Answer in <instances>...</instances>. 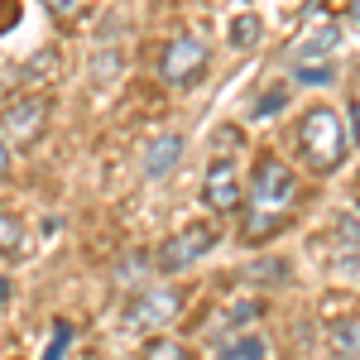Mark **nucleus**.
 <instances>
[{
	"mask_svg": "<svg viewBox=\"0 0 360 360\" xmlns=\"http://www.w3.org/2000/svg\"><path fill=\"white\" fill-rule=\"evenodd\" d=\"M217 356L221 360H264V336L236 332V336H226L221 346H217Z\"/></svg>",
	"mask_w": 360,
	"mask_h": 360,
	"instance_id": "10",
	"label": "nucleus"
},
{
	"mask_svg": "<svg viewBox=\"0 0 360 360\" xmlns=\"http://www.w3.org/2000/svg\"><path fill=\"white\" fill-rule=\"evenodd\" d=\"M298 77H303V82H327V77H332V72H327V68H303V72H298Z\"/></svg>",
	"mask_w": 360,
	"mask_h": 360,
	"instance_id": "17",
	"label": "nucleus"
},
{
	"mask_svg": "<svg viewBox=\"0 0 360 360\" xmlns=\"http://www.w3.org/2000/svg\"><path fill=\"white\" fill-rule=\"evenodd\" d=\"M332 351L336 356H360V317H346V322H332Z\"/></svg>",
	"mask_w": 360,
	"mask_h": 360,
	"instance_id": "13",
	"label": "nucleus"
},
{
	"mask_svg": "<svg viewBox=\"0 0 360 360\" xmlns=\"http://www.w3.org/2000/svg\"><path fill=\"white\" fill-rule=\"evenodd\" d=\"M5 173H10V144L0 139V178H5Z\"/></svg>",
	"mask_w": 360,
	"mask_h": 360,
	"instance_id": "19",
	"label": "nucleus"
},
{
	"mask_svg": "<svg viewBox=\"0 0 360 360\" xmlns=\"http://www.w3.org/2000/svg\"><path fill=\"white\" fill-rule=\"evenodd\" d=\"M231 44H236V49H250V44H259V15H240V20L231 25Z\"/></svg>",
	"mask_w": 360,
	"mask_h": 360,
	"instance_id": "14",
	"label": "nucleus"
},
{
	"mask_svg": "<svg viewBox=\"0 0 360 360\" xmlns=\"http://www.w3.org/2000/svg\"><path fill=\"white\" fill-rule=\"evenodd\" d=\"M351 20H356V25H360V0H351Z\"/></svg>",
	"mask_w": 360,
	"mask_h": 360,
	"instance_id": "22",
	"label": "nucleus"
},
{
	"mask_svg": "<svg viewBox=\"0 0 360 360\" xmlns=\"http://www.w3.org/2000/svg\"><path fill=\"white\" fill-rule=\"evenodd\" d=\"M68 341H72V327H68V322H58V327H53V341H49V351H44V360H58L63 351H68Z\"/></svg>",
	"mask_w": 360,
	"mask_h": 360,
	"instance_id": "15",
	"label": "nucleus"
},
{
	"mask_svg": "<svg viewBox=\"0 0 360 360\" xmlns=\"http://www.w3.org/2000/svg\"><path fill=\"white\" fill-rule=\"evenodd\" d=\"M217 240H221L217 221H188L183 231H173L164 245L154 250V269L159 274H183V269H193L207 250H217Z\"/></svg>",
	"mask_w": 360,
	"mask_h": 360,
	"instance_id": "3",
	"label": "nucleus"
},
{
	"mask_svg": "<svg viewBox=\"0 0 360 360\" xmlns=\"http://www.w3.org/2000/svg\"><path fill=\"white\" fill-rule=\"evenodd\" d=\"M351 120H356V130H351V139H360V101H351Z\"/></svg>",
	"mask_w": 360,
	"mask_h": 360,
	"instance_id": "21",
	"label": "nucleus"
},
{
	"mask_svg": "<svg viewBox=\"0 0 360 360\" xmlns=\"http://www.w3.org/2000/svg\"><path fill=\"white\" fill-rule=\"evenodd\" d=\"M29 245V231L20 217H10V212H0V259H15V255H25Z\"/></svg>",
	"mask_w": 360,
	"mask_h": 360,
	"instance_id": "11",
	"label": "nucleus"
},
{
	"mask_svg": "<svg viewBox=\"0 0 360 360\" xmlns=\"http://www.w3.org/2000/svg\"><path fill=\"white\" fill-rule=\"evenodd\" d=\"M250 197H255V207H250V221H245V240L259 245V240H269V236L283 231V217H288V207L298 197L293 168L283 159H274V154H264L255 164V178H250Z\"/></svg>",
	"mask_w": 360,
	"mask_h": 360,
	"instance_id": "1",
	"label": "nucleus"
},
{
	"mask_svg": "<svg viewBox=\"0 0 360 360\" xmlns=\"http://www.w3.org/2000/svg\"><path fill=\"white\" fill-rule=\"evenodd\" d=\"M298 149L312 173H336L346 164V149H351V135H346V120L332 106H312V111L298 120Z\"/></svg>",
	"mask_w": 360,
	"mask_h": 360,
	"instance_id": "2",
	"label": "nucleus"
},
{
	"mask_svg": "<svg viewBox=\"0 0 360 360\" xmlns=\"http://www.w3.org/2000/svg\"><path fill=\"white\" fill-rule=\"evenodd\" d=\"M278 106H283V91H269V96H264V101H259L255 111H259V115H274Z\"/></svg>",
	"mask_w": 360,
	"mask_h": 360,
	"instance_id": "16",
	"label": "nucleus"
},
{
	"mask_svg": "<svg viewBox=\"0 0 360 360\" xmlns=\"http://www.w3.org/2000/svg\"><path fill=\"white\" fill-rule=\"evenodd\" d=\"M139 360H197V356H193V346H183L178 336H154V341H144Z\"/></svg>",
	"mask_w": 360,
	"mask_h": 360,
	"instance_id": "12",
	"label": "nucleus"
},
{
	"mask_svg": "<svg viewBox=\"0 0 360 360\" xmlns=\"http://www.w3.org/2000/svg\"><path fill=\"white\" fill-rule=\"evenodd\" d=\"M336 44H341V29L336 25H317L312 34H303L298 44H293V58L303 63V58H322V53H332Z\"/></svg>",
	"mask_w": 360,
	"mask_h": 360,
	"instance_id": "9",
	"label": "nucleus"
},
{
	"mask_svg": "<svg viewBox=\"0 0 360 360\" xmlns=\"http://www.w3.org/2000/svg\"><path fill=\"white\" fill-rule=\"evenodd\" d=\"M202 202L217 212V217H231L240 202H245V188H240V173L231 159H217L207 168V183H202Z\"/></svg>",
	"mask_w": 360,
	"mask_h": 360,
	"instance_id": "7",
	"label": "nucleus"
},
{
	"mask_svg": "<svg viewBox=\"0 0 360 360\" xmlns=\"http://www.w3.org/2000/svg\"><path fill=\"white\" fill-rule=\"evenodd\" d=\"M183 312V298L173 293V288H139L130 293V303H125V327H139V332H149V327H164Z\"/></svg>",
	"mask_w": 360,
	"mask_h": 360,
	"instance_id": "5",
	"label": "nucleus"
},
{
	"mask_svg": "<svg viewBox=\"0 0 360 360\" xmlns=\"http://www.w3.org/2000/svg\"><path fill=\"white\" fill-rule=\"evenodd\" d=\"M207 68H212V53H207V44L193 39V34H178L164 49V58H159V72H164L168 86H197L207 77Z\"/></svg>",
	"mask_w": 360,
	"mask_h": 360,
	"instance_id": "4",
	"label": "nucleus"
},
{
	"mask_svg": "<svg viewBox=\"0 0 360 360\" xmlns=\"http://www.w3.org/2000/svg\"><path fill=\"white\" fill-rule=\"evenodd\" d=\"M183 144L188 139L183 135H159V139H149V149H144V178H164L168 168H178V159H183Z\"/></svg>",
	"mask_w": 360,
	"mask_h": 360,
	"instance_id": "8",
	"label": "nucleus"
},
{
	"mask_svg": "<svg viewBox=\"0 0 360 360\" xmlns=\"http://www.w3.org/2000/svg\"><path fill=\"white\" fill-rule=\"evenodd\" d=\"M5 303H10V278L0 274V312H5Z\"/></svg>",
	"mask_w": 360,
	"mask_h": 360,
	"instance_id": "20",
	"label": "nucleus"
},
{
	"mask_svg": "<svg viewBox=\"0 0 360 360\" xmlns=\"http://www.w3.org/2000/svg\"><path fill=\"white\" fill-rule=\"evenodd\" d=\"M44 5H49L53 15H72V10H77V0H44Z\"/></svg>",
	"mask_w": 360,
	"mask_h": 360,
	"instance_id": "18",
	"label": "nucleus"
},
{
	"mask_svg": "<svg viewBox=\"0 0 360 360\" xmlns=\"http://www.w3.org/2000/svg\"><path fill=\"white\" fill-rule=\"evenodd\" d=\"M44 125H49V96H20L0 115V130L10 144H34L44 135Z\"/></svg>",
	"mask_w": 360,
	"mask_h": 360,
	"instance_id": "6",
	"label": "nucleus"
}]
</instances>
